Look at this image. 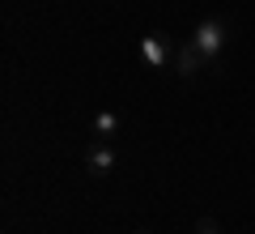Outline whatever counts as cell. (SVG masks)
I'll return each instance as SVG.
<instances>
[{"mask_svg": "<svg viewBox=\"0 0 255 234\" xmlns=\"http://www.w3.org/2000/svg\"><path fill=\"white\" fill-rule=\"evenodd\" d=\"M187 43L196 47V55H200L204 64H217L221 55H226V47H230V26L221 17H204V21H196V30H191Z\"/></svg>", "mask_w": 255, "mask_h": 234, "instance_id": "1", "label": "cell"}, {"mask_svg": "<svg viewBox=\"0 0 255 234\" xmlns=\"http://www.w3.org/2000/svg\"><path fill=\"white\" fill-rule=\"evenodd\" d=\"M140 60H145L149 68H170V64H174L170 38H166L162 30H149V34H140Z\"/></svg>", "mask_w": 255, "mask_h": 234, "instance_id": "2", "label": "cell"}, {"mask_svg": "<svg viewBox=\"0 0 255 234\" xmlns=\"http://www.w3.org/2000/svg\"><path fill=\"white\" fill-rule=\"evenodd\" d=\"M81 162H85V171H90L94 179H107L119 158H115V149H111V141H90L85 153H81Z\"/></svg>", "mask_w": 255, "mask_h": 234, "instance_id": "3", "label": "cell"}, {"mask_svg": "<svg viewBox=\"0 0 255 234\" xmlns=\"http://www.w3.org/2000/svg\"><path fill=\"white\" fill-rule=\"evenodd\" d=\"M115 132H119V115L115 111H94V119H90V136L94 141H111Z\"/></svg>", "mask_w": 255, "mask_h": 234, "instance_id": "4", "label": "cell"}, {"mask_svg": "<svg viewBox=\"0 0 255 234\" xmlns=\"http://www.w3.org/2000/svg\"><path fill=\"white\" fill-rule=\"evenodd\" d=\"M204 68V60L200 55H196V47H179V55H174V72H179V77H196V72Z\"/></svg>", "mask_w": 255, "mask_h": 234, "instance_id": "5", "label": "cell"}, {"mask_svg": "<svg viewBox=\"0 0 255 234\" xmlns=\"http://www.w3.org/2000/svg\"><path fill=\"white\" fill-rule=\"evenodd\" d=\"M196 234H221V226H213V222H204V226H196Z\"/></svg>", "mask_w": 255, "mask_h": 234, "instance_id": "6", "label": "cell"}, {"mask_svg": "<svg viewBox=\"0 0 255 234\" xmlns=\"http://www.w3.org/2000/svg\"><path fill=\"white\" fill-rule=\"evenodd\" d=\"M136 234H145V230H136Z\"/></svg>", "mask_w": 255, "mask_h": 234, "instance_id": "7", "label": "cell"}]
</instances>
